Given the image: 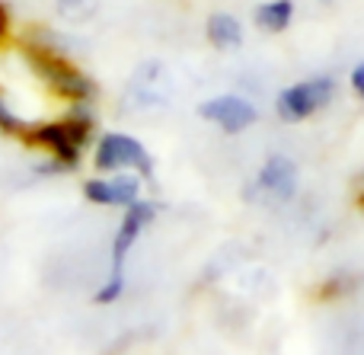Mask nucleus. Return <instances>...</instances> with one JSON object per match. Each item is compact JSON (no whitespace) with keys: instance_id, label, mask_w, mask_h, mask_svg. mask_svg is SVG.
<instances>
[{"instance_id":"obj_3","label":"nucleus","mask_w":364,"mask_h":355,"mask_svg":"<svg viewBox=\"0 0 364 355\" xmlns=\"http://www.w3.org/2000/svg\"><path fill=\"white\" fill-rule=\"evenodd\" d=\"M333 100H336V80L329 74H320V77H310V80L288 83L275 96V115L284 125H294V122H304L310 115L329 109Z\"/></svg>"},{"instance_id":"obj_1","label":"nucleus","mask_w":364,"mask_h":355,"mask_svg":"<svg viewBox=\"0 0 364 355\" xmlns=\"http://www.w3.org/2000/svg\"><path fill=\"white\" fill-rule=\"evenodd\" d=\"M157 211H160V205L147 202V198H138L134 205L125 208V215H122V221H119V231H115V237H112V269H109V279L102 282V288L93 295L96 304H115V301L122 298V292H125V263H128V256H132L134 243L144 234V228L157 218Z\"/></svg>"},{"instance_id":"obj_8","label":"nucleus","mask_w":364,"mask_h":355,"mask_svg":"<svg viewBox=\"0 0 364 355\" xmlns=\"http://www.w3.org/2000/svg\"><path fill=\"white\" fill-rule=\"evenodd\" d=\"M144 176L138 173H109L83 183V198L90 205H106V208H128L141 198Z\"/></svg>"},{"instance_id":"obj_9","label":"nucleus","mask_w":364,"mask_h":355,"mask_svg":"<svg viewBox=\"0 0 364 355\" xmlns=\"http://www.w3.org/2000/svg\"><path fill=\"white\" fill-rule=\"evenodd\" d=\"M297 4L294 0H265L252 10V23H256L259 32H269V36H282V32L291 29L294 23Z\"/></svg>"},{"instance_id":"obj_5","label":"nucleus","mask_w":364,"mask_h":355,"mask_svg":"<svg viewBox=\"0 0 364 355\" xmlns=\"http://www.w3.org/2000/svg\"><path fill=\"white\" fill-rule=\"evenodd\" d=\"M198 119L218 125L224 134H243L259 122V109L240 93H220L198 102Z\"/></svg>"},{"instance_id":"obj_11","label":"nucleus","mask_w":364,"mask_h":355,"mask_svg":"<svg viewBox=\"0 0 364 355\" xmlns=\"http://www.w3.org/2000/svg\"><path fill=\"white\" fill-rule=\"evenodd\" d=\"M348 87H352V93L364 102V61H361V64H355V70L348 74Z\"/></svg>"},{"instance_id":"obj_7","label":"nucleus","mask_w":364,"mask_h":355,"mask_svg":"<svg viewBox=\"0 0 364 355\" xmlns=\"http://www.w3.org/2000/svg\"><path fill=\"white\" fill-rule=\"evenodd\" d=\"M36 61L42 64L45 80H48L64 100L74 102V106H90V102L96 100V83L90 80L80 68H74L70 61H64V58H58V55H48V51H38Z\"/></svg>"},{"instance_id":"obj_13","label":"nucleus","mask_w":364,"mask_h":355,"mask_svg":"<svg viewBox=\"0 0 364 355\" xmlns=\"http://www.w3.org/2000/svg\"><path fill=\"white\" fill-rule=\"evenodd\" d=\"M323 4H336V0H323Z\"/></svg>"},{"instance_id":"obj_12","label":"nucleus","mask_w":364,"mask_h":355,"mask_svg":"<svg viewBox=\"0 0 364 355\" xmlns=\"http://www.w3.org/2000/svg\"><path fill=\"white\" fill-rule=\"evenodd\" d=\"M361 189H364V170H361ZM361 202H364V198H361ZM361 208H364V205H361Z\"/></svg>"},{"instance_id":"obj_10","label":"nucleus","mask_w":364,"mask_h":355,"mask_svg":"<svg viewBox=\"0 0 364 355\" xmlns=\"http://www.w3.org/2000/svg\"><path fill=\"white\" fill-rule=\"evenodd\" d=\"M205 38L218 51H233L243 45V26L233 13H211L205 23Z\"/></svg>"},{"instance_id":"obj_4","label":"nucleus","mask_w":364,"mask_h":355,"mask_svg":"<svg viewBox=\"0 0 364 355\" xmlns=\"http://www.w3.org/2000/svg\"><path fill=\"white\" fill-rule=\"evenodd\" d=\"M93 164L100 173H138V176H154V157L138 138L125 132H106L100 134L93 151Z\"/></svg>"},{"instance_id":"obj_2","label":"nucleus","mask_w":364,"mask_h":355,"mask_svg":"<svg viewBox=\"0 0 364 355\" xmlns=\"http://www.w3.org/2000/svg\"><path fill=\"white\" fill-rule=\"evenodd\" d=\"M29 141L48 151L61 166H77L80 164L83 144L93 138V115L87 106H74V112L61 122H45V125L29 128Z\"/></svg>"},{"instance_id":"obj_6","label":"nucleus","mask_w":364,"mask_h":355,"mask_svg":"<svg viewBox=\"0 0 364 355\" xmlns=\"http://www.w3.org/2000/svg\"><path fill=\"white\" fill-rule=\"evenodd\" d=\"M297 186H301V176H297V164L284 154H269V157L259 164L256 179H252L250 196H262L265 202H291L297 196Z\"/></svg>"}]
</instances>
